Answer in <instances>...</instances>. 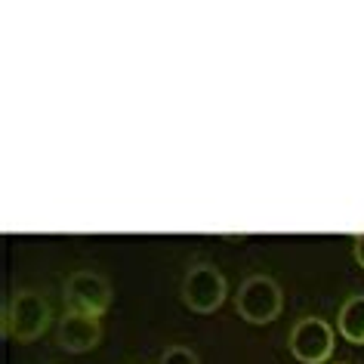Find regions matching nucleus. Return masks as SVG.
<instances>
[{
    "label": "nucleus",
    "instance_id": "6e6552de",
    "mask_svg": "<svg viewBox=\"0 0 364 364\" xmlns=\"http://www.w3.org/2000/svg\"><path fill=\"white\" fill-rule=\"evenodd\" d=\"M158 364H201V361H198L195 349H188V346H170V349L161 355Z\"/></svg>",
    "mask_w": 364,
    "mask_h": 364
},
{
    "label": "nucleus",
    "instance_id": "39448f33",
    "mask_svg": "<svg viewBox=\"0 0 364 364\" xmlns=\"http://www.w3.org/2000/svg\"><path fill=\"white\" fill-rule=\"evenodd\" d=\"M290 355L303 364H321L333 355V331L324 318H303L290 331Z\"/></svg>",
    "mask_w": 364,
    "mask_h": 364
},
{
    "label": "nucleus",
    "instance_id": "423d86ee",
    "mask_svg": "<svg viewBox=\"0 0 364 364\" xmlns=\"http://www.w3.org/2000/svg\"><path fill=\"white\" fill-rule=\"evenodd\" d=\"M99 340H102V324H99V318L84 315V312H65L62 315L56 343L65 352H87V349H93Z\"/></svg>",
    "mask_w": 364,
    "mask_h": 364
},
{
    "label": "nucleus",
    "instance_id": "1a4fd4ad",
    "mask_svg": "<svg viewBox=\"0 0 364 364\" xmlns=\"http://www.w3.org/2000/svg\"><path fill=\"white\" fill-rule=\"evenodd\" d=\"M355 259H358V266L364 269V235L355 238Z\"/></svg>",
    "mask_w": 364,
    "mask_h": 364
},
{
    "label": "nucleus",
    "instance_id": "0eeeda50",
    "mask_svg": "<svg viewBox=\"0 0 364 364\" xmlns=\"http://www.w3.org/2000/svg\"><path fill=\"white\" fill-rule=\"evenodd\" d=\"M340 333L349 343H364V296H349L340 309Z\"/></svg>",
    "mask_w": 364,
    "mask_h": 364
},
{
    "label": "nucleus",
    "instance_id": "20e7f679",
    "mask_svg": "<svg viewBox=\"0 0 364 364\" xmlns=\"http://www.w3.org/2000/svg\"><path fill=\"white\" fill-rule=\"evenodd\" d=\"M65 303L71 312H84V315L99 318L112 306V284H108V278L99 275V272L80 269L65 281Z\"/></svg>",
    "mask_w": 364,
    "mask_h": 364
},
{
    "label": "nucleus",
    "instance_id": "7ed1b4c3",
    "mask_svg": "<svg viewBox=\"0 0 364 364\" xmlns=\"http://www.w3.org/2000/svg\"><path fill=\"white\" fill-rule=\"evenodd\" d=\"M182 303L198 315H210L225 299V278L210 262H195L182 278Z\"/></svg>",
    "mask_w": 364,
    "mask_h": 364
},
{
    "label": "nucleus",
    "instance_id": "f03ea898",
    "mask_svg": "<svg viewBox=\"0 0 364 364\" xmlns=\"http://www.w3.org/2000/svg\"><path fill=\"white\" fill-rule=\"evenodd\" d=\"M284 306V294H281L278 281L269 275H250L241 281L238 296H235V309L244 321L250 324H269L281 315Z\"/></svg>",
    "mask_w": 364,
    "mask_h": 364
},
{
    "label": "nucleus",
    "instance_id": "f257e3e1",
    "mask_svg": "<svg viewBox=\"0 0 364 364\" xmlns=\"http://www.w3.org/2000/svg\"><path fill=\"white\" fill-rule=\"evenodd\" d=\"M50 327V303L38 290H16L4 309V333L16 343H34Z\"/></svg>",
    "mask_w": 364,
    "mask_h": 364
}]
</instances>
